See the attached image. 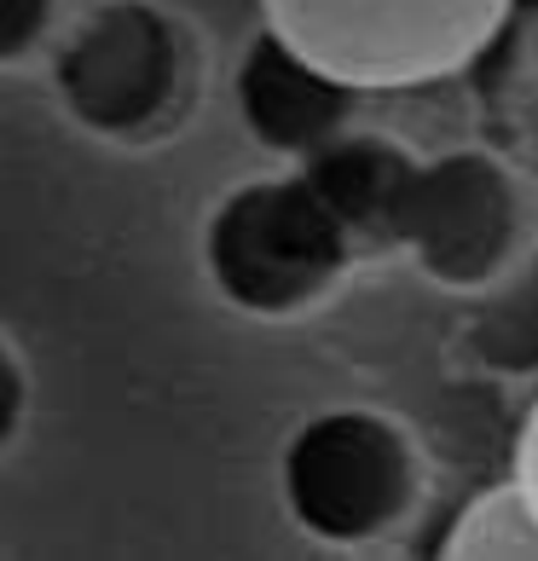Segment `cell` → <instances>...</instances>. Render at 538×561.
Returning a JSON list of instances; mask_svg holds the SVG:
<instances>
[{"mask_svg": "<svg viewBox=\"0 0 538 561\" xmlns=\"http://www.w3.org/2000/svg\"><path fill=\"white\" fill-rule=\"evenodd\" d=\"M515 0H261L296 70L347 93H405L463 76L504 35Z\"/></svg>", "mask_w": 538, "mask_h": 561, "instance_id": "cell-1", "label": "cell"}, {"mask_svg": "<svg viewBox=\"0 0 538 561\" xmlns=\"http://www.w3.org/2000/svg\"><path fill=\"white\" fill-rule=\"evenodd\" d=\"M440 556L446 561H538V510L522 492V481L510 474V481L487 486L481 497H469L446 533Z\"/></svg>", "mask_w": 538, "mask_h": 561, "instance_id": "cell-2", "label": "cell"}, {"mask_svg": "<svg viewBox=\"0 0 538 561\" xmlns=\"http://www.w3.org/2000/svg\"><path fill=\"white\" fill-rule=\"evenodd\" d=\"M515 481H522V492L533 497V510H538V405L527 411L522 440H515Z\"/></svg>", "mask_w": 538, "mask_h": 561, "instance_id": "cell-3", "label": "cell"}, {"mask_svg": "<svg viewBox=\"0 0 538 561\" xmlns=\"http://www.w3.org/2000/svg\"><path fill=\"white\" fill-rule=\"evenodd\" d=\"M18 411H24V377H18L12 353H7V342H0V446H7Z\"/></svg>", "mask_w": 538, "mask_h": 561, "instance_id": "cell-4", "label": "cell"}]
</instances>
